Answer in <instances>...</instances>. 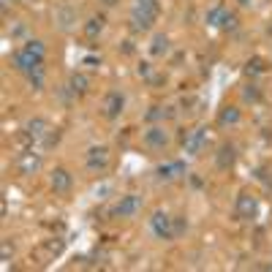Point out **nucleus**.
Segmentation results:
<instances>
[{
	"label": "nucleus",
	"mask_w": 272,
	"mask_h": 272,
	"mask_svg": "<svg viewBox=\"0 0 272 272\" xmlns=\"http://www.w3.org/2000/svg\"><path fill=\"white\" fill-rule=\"evenodd\" d=\"M155 14L158 9H147V6H133V11H131V28L133 30H150L153 28V22H155Z\"/></svg>",
	"instance_id": "nucleus-1"
},
{
	"label": "nucleus",
	"mask_w": 272,
	"mask_h": 272,
	"mask_svg": "<svg viewBox=\"0 0 272 272\" xmlns=\"http://www.w3.org/2000/svg\"><path fill=\"white\" fill-rule=\"evenodd\" d=\"M14 66H17L19 71H25V74H33V71L44 68V58H38V55L28 52V49H19L17 55H14Z\"/></svg>",
	"instance_id": "nucleus-2"
},
{
	"label": "nucleus",
	"mask_w": 272,
	"mask_h": 272,
	"mask_svg": "<svg viewBox=\"0 0 272 272\" xmlns=\"http://www.w3.org/2000/svg\"><path fill=\"white\" fill-rule=\"evenodd\" d=\"M150 229L158 239H174V231H172V218L166 212H155L150 218Z\"/></svg>",
	"instance_id": "nucleus-3"
},
{
	"label": "nucleus",
	"mask_w": 272,
	"mask_h": 272,
	"mask_svg": "<svg viewBox=\"0 0 272 272\" xmlns=\"http://www.w3.org/2000/svg\"><path fill=\"white\" fill-rule=\"evenodd\" d=\"M17 169H19V174H25V177L36 174L38 169H41V155L33 153V150H25V153L17 158Z\"/></svg>",
	"instance_id": "nucleus-4"
},
{
	"label": "nucleus",
	"mask_w": 272,
	"mask_h": 272,
	"mask_svg": "<svg viewBox=\"0 0 272 272\" xmlns=\"http://www.w3.org/2000/svg\"><path fill=\"white\" fill-rule=\"evenodd\" d=\"M106 166H109V150L106 147H90L87 150V169L103 172Z\"/></svg>",
	"instance_id": "nucleus-5"
},
{
	"label": "nucleus",
	"mask_w": 272,
	"mask_h": 272,
	"mask_svg": "<svg viewBox=\"0 0 272 272\" xmlns=\"http://www.w3.org/2000/svg\"><path fill=\"white\" fill-rule=\"evenodd\" d=\"M204 136H207V128H196L194 133L191 131H182L180 133V142L182 145H185V153H199V150H202V145H204Z\"/></svg>",
	"instance_id": "nucleus-6"
},
{
	"label": "nucleus",
	"mask_w": 272,
	"mask_h": 272,
	"mask_svg": "<svg viewBox=\"0 0 272 272\" xmlns=\"http://www.w3.org/2000/svg\"><path fill=\"white\" fill-rule=\"evenodd\" d=\"M139 207H142V199L139 196H123L120 199V204L115 207V215L117 218H131V215H136L139 212Z\"/></svg>",
	"instance_id": "nucleus-7"
},
{
	"label": "nucleus",
	"mask_w": 272,
	"mask_h": 272,
	"mask_svg": "<svg viewBox=\"0 0 272 272\" xmlns=\"http://www.w3.org/2000/svg\"><path fill=\"white\" fill-rule=\"evenodd\" d=\"M123 106H125L123 93H109V95H106V101H103V115H106L109 120H115V117H120Z\"/></svg>",
	"instance_id": "nucleus-8"
},
{
	"label": "nucleus",
	"mask_w": 272,
	"mask_h": 272,
	"mask_svg": "<svg viewBox=\"0 0 272 272\" xmlns=\"http://www.w3.org/2000/svg\"><path fill=\"white\" fill-rule=\"evenodd\" d=\"M259 212V204H256V199L251 194H239L237 196V215L239 218H253V215Z\"/></svg>",
	"instance_id": "nucleus-9"
},
{
	"label": "nucleus",
	"mask_w": 272,
	"mask_h": 272,
	"mask_svg": "<svg viewBox=\"0 0 272 272\" xmlns=\"http://www.w3.org/2000/svg\"><path fill=\"white\" fill-rule=\"evenodd\" d=\"M234 158H237L234 145H221L218 153H215V166H218V169H231V166H234Z\"/></svg>",
	"instance_id": "nucleus-10"
},
{
	"label": "nucleus",
	"mask_w": 272,
	"mask_h": 272,
	"mask_svg": "<svg viewBox=\"0 0 272 272\" xmlns=\"http://www.w3.org/2000/svg\"><path fill=\"white\" fill-rule=\"evenodd\" d=\"M49 182H52V188H55V194H68L71 191V174L66 172V169H55L52 172V177H49Z\"/></svg>",
	"instance_id": "nucleus-11"
},
{
	"label": "nucleus",
	"mask_w": 272,
	"mask_h": 272,
	"mask_svg": "<svg viewBox=\"0 0 272 272\" xmlns=\"http://www.w3.org/2000/svg\"><path fill=\"white\" fill-rule=\"evenodd\" d=\"M55 22H58L60 30H71L76 22V11L71 9V6H60V9L55 11Z\"/></svg>",
	"instance_id": "nucleus-12"
},
{
	"label": "nucleus",
	"mask_w": 272,
	"mask_h": 272,
	"mask_svg": "<svg viewBox=\"0 0 272 272\" xmlns=\"http://www.w3.org/2000/svg\"><path fill=\"white\" fill-rule=\"evenodd\" d=\"M145 142L150 147H166V145H169V136H166V131L161 125H153V128H147V131H145Z\"/></svg>",
	"instance_id": "nucleus-13"
},
{
	"label": "nucleus",
	"mask_w": 272,
	"mask_h": 272,
	"mask_svg": "<svg viewBox=\"0 0 272 272\" xmlns=\"http://www.w3.org/2000/svg\"><path fill=\"white\" fill-rule=\"evenodd\" d=\"M68 90L74 95H85L87 90H90V79H87L85 74H71L68 79Z\"/></svg>",
	"instance_id": "nucleus-14"
},
{
	"label": "nucleus",
	"mask_w": 272,
	"mask_h": 272,
	"mask_svg": "<svg viewBox=\"0 0 272 272\" xmlns=\"http://www.w3.org/2000/svg\"><path fill=\"white\" fill-rule=\"evenodd\" d=\"M52 128H49V123H46V120H41V117H36V120H30L28 123V133L33 136V142L36 139H44L46 133H49Z\"/></svg>",
	"instance_id": "nucleus-15"
},
{
	"label": "nucleus",
	"mask_w": 272,
	"mask_h": 272,
	"mask_svg": "<svg viewBox=\"0 0 272 272\" xmlns=\"http://www.w3.org/2000/svg\"><path fill=\"white\" fill-rule=\"evenodd\" d=\"M150 55H153V58H164V55H169V38H166L164 33H158L153 38V44H150Z\"/></svg>",
	"instance_id": "nucleus-16"
},
{
	"label": "nucleus",
	"mask_w": 272,
	"mask_h": 272,
	"mask_svg": "<svg viewBox=\"0 0 272 272\" xmlns=\"http://www.w3.org/2000/svg\"><path fill=\"white\" fill-rule=\"evenodd\" d=\"M101 30H103V17H93V19L85 25V36L93 41V38H98V36H101Z\"/></svg>",
	"instance_id": "nucleus-17"
},
{
	"label": "nucleus",
	"mask_w": 272,
	"mask_h": 272,
	"mask_svg": "<svg viewBox=\"0 0 272 272\" xmlns=\"http://www.w3.org/2000/svg\"><path fill=\"white\" fill-rule=\"evenodd\" d=\"M223 17H226V9H223V6H215V9H210V11H207V25H212V28H221Z\"/></svg>",
	"instance_id": "nucleus-18"
},
{
	"label": "nucleus",
	"mask_w": 272,
	"mask_h": 272,
	"mask_svg": "<svg viewBox=\"0 0 272 272\" xmlns=\"http://www.w3.org/2000/svg\"><path fill=\"white\" fill-rule=\"evenodd\" d=\"M218 120H221V125H234L237 120H239V109L237 106H226V109L221 112Z\"/></svg>",
	"instance_id": "nucleus-19"
},
{
	"label": "nucleus",
	"mask_w": 272,
	"mask_h": 272,
	"mask_svg": "<svg viewBox=\"0 0 272 272\" xmlns=\"http://www.w3.org/2000/svg\"><path fill=\"white\" fill-rule=\"evenodd\" d=\"M25 49L38 55V58H44V55H46V46H44V41H38V38H30V41L25 44Z\"/></svg>",
	"instance_id": "nucleus-20"
},
{
	"label": "nucleus",
	"mask_w": 272,
	"mask_h": 272,
	"mask_svg": "<svg viewBox=\"0 0 272 272\" xmlns=\"http://www.w3.org/2000/svg\"><path fill=\"white\" fill-rule=\"evenodd\" d=\"M172 231H174V237H182L188 231V221L185 218H172Z\"/></svg>",
	"instance_id": "nucleus-21"
},
{
	"label": "nucleus",
	"mask_w": 272,
	"mask_h": 272,
	"mask_svg": "<svg viewBox=\"0 0 272 272\" xmlns=\"http://www.w3.org/2000/svg\"><path fill=\"white\" fill-rule=\"evenodd\" d=\"M164 117H169V112H164L161 106H153V109H150L147 115H145L147 123H155V120H164Z\"/></svg>",
	"instance_id": "nucleus-22"
},
{
	"label": "nucleus",
	"mask_w": 272,
	"mask_h": 272,
	"mask_svg": "<svg viewBox=\"0 0 272 272\" xmlns=\"http://www.w3.org/2000/svg\"><path fill=\"white\" fill-rule=\"evenodd\" d=\"M28 79H30V85H33L36 90H41V87H44V68L33 71V74H28Z\"/></svg>",
	"instance_id": "nucleus-23"
},
{
	"label": "nucleus",
	"mask_w": 272,
	"mask_h": 272,
	"mask_svg": "<svg viewBox=\"0 0 272 272\" xmlns=\"http://www.w3.org/2000/svg\"><path fill=\"white\" fill-rule=\"evenodd\" d=\"M158 177H161V180L177 177V169H174V164H172V166H158Z\"/></svg>",
	"instance_id": "nucleus-24"
},
{
	"label": "nucleus",
	"mask_w": 272,
	"mask_h": 272,
	"mask_svg": "<svg viewBox=\"0 0 272 272\" xmlns=\"http://www.w3.org/2000/svg\"><path fill=\"white\" fill-rule=\"evenodd\" d=\"M221 28H223V30H234V28H237V14H231V11H226V17H223V22H221Z\"/></svg>",
	"instance_id": "nucleus-25"
},
{
	"label": "nucleus",
	"mask_w": 272,
	"mask_h": 272,
	"mask_svg": "<svg viewBox=\"0 0 272 272\" xmlns=\"http://www.w3.org/2000/svg\"><path fill=\"white\" fill-rule=\"evenodd\" d=\"M261 71H264V60L253 58L251 63H248V74H261Z\"/></svg>",
	"instance_id": "nucleus-26"
},
{
	"label": "nucleus",
	"mask_w": 272,
	"mask_h": 272,
	"mask_svg": "<svg viewBox=\"0 0 272 272\" xmlns=\"http://www.w3.org/2000/svg\"><path fill=\"white\" fill-rule=\"evenodd\" d=\"M58 139H60V133L58 131H49L44 136V147H52V145H58Z\"/></svg>",
	"instance_id": "nucleus-27"
},
{
	"label": "nucleus",
	"mask_w": 272,
	"mask_h": 272,
	"mask_svg": "<svg viewBox=\"0 0 272 272\" xmlns=\"http://www.w3.org/2000/svg\"><path fill=\"white\" fill-rule=\"evenodd\" d=\"M46 251H49V253H55V256H58V253L63 251V239H52V242H49V245H46Z\"/></svg>",
	"instance_id": "nucleus-28"
},
{
	"label": "nucleus",
	"mask_w": 272,
	"mask_h": 272,
	"mask_svg": "<svg viewBox=\"0 0 272 272\" xmlns=\"http://www.w3.org/2000/svg\"><path fill=\"white\" fill-rule=\"evenodd\" d=\"M256 98H259V90H256V87L251 85V87L245 90V101H256Z\"/></svg>",
	"instance_id": "nucleus-29"
},
{
	"label": "nucleus",
	"mask_w": 272,
	"mask_h": 272,
	"mask_svg": "<svg viewBox=\"0 0 272 272\" xmlns=\"http://www.w3.org/2000/svg\"><path fill=\"white\" fill-rule=\"evenodd\" d=\"M133 6H147V9H158V0H136Z\"/></svg>",
	"instance_id": "nucleus-30"
},
{
	"label": "nucleus",
	"mask_w": 272,
	"mask_h": 272,
	"mask_svg": "<svg viewBox=\"0 0 272 272\" xmlns=\"http://www.w3.org/2000/svg\"><path fill=\"white\" fill-rule=\"evenodd\" d=\"M139 76H150V63H142L139 66Z\"/></svg>",
	"instance_id": "nucleus-31"
},
{
	"label": "nucleus",
	"mask_w": 272,
	"mask_h": 272,
	"mask_svg": "<svg viewBox=\"0 0 272 272\" xmlns=\"http://www.w3.org/2000/svg\"><path fill=\"white\" fill-rule=\"evenodd\" d=\"M85 63H87V66H93V68H98V66H101V60H98V58H85Z\"/></svg>",
	"instance_id": "nucleus-32"
},
{
	"label": "nucleus",
	"mask_w": 272,
	"mask_h": 272,
	"mask_svg": "<svg viewBox=\"0 0 272 272\" xmlns=\"http://www.w3.org/2000/svg\"><path fill=\"white\" fill-rule=\"evenodd\" d=\"M9 256H11V245H9V239H6L3 242V259H9Z\"/></svg>",
	"instance_id": "nucleus-33"
},
{
	"label": "nucleus",
	"mask_w": 272,
	"mask_h": 272,
	"mask_svg": "<svg viewBox=\"0 0 272 272\" xmlns=\"http://www.w3.org/2000/svg\"><path fill=\"white\" fill-rule=\"evenodd\" d=\"M22 33H25V28H22V25H17V28H11V36H22Z\"/></svg>",
	"instance_id": "nucleus-34"
},
{
	"label": "nucleus",
	"mask_w": 272,
	"mask_h": 272,
	"mask_svg": "<svg viewBox=\"0 0 272 272\" xmlns=\"http://www.w3.org/2000/svg\"><path fill=\"white\" fill-rule=\"evenodd\" d=\"M101 3H103V6H115L117 0H101Z\"/></svg>",
	"instance_id": "nucleus-35"
},
{
	"label": "nucleus",
	"mask_w": 272,
	"mask_h": 272,
	"mask_svg": "<svg viewBox=\"0 0 272 272\" xmlns=\"http://www.w3.org/2000/svg\"><path fill=\"white\" fill-rule=\"evenodd\" d=\"M237 3H239V6H251V0H237Z\"/></svg>",
	"instance_id": "nucleus-36"
},
{
	"label": "nucleus",
	"mask_w": 272,
	"mask_h": 272,
	"mask_svg": "<svg viewBox=\"0 0 272 272\" xmlns=\"http://www.w3.org/2000/svg\"><path fill=\"white\" fill-rule=\"evenodd\" d=\"M9 3H11V0H3V6H9Z\"/></svg>",
	"instance_id": "nucleus-37"
}]
</instances>
